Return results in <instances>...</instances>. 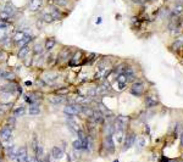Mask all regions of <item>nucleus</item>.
I'll list each match as a JSON object with an SVG mask.
<instances>
[{
  "instance_id": "13",
  "label": "nucleus",
  "mask_w": 183,
  "mask_h": 162,
  "mask_svg": "<svg viewBox=\"0 0 183 162\" xmlns=\"http://www.w3.org/2000/svg\"><path fill=\"white\" fill-rule=\"evenodd\" d=\"M17 150L18 148H16L14 144H10L6 146V156L7 159H10L11 161H16V157H17Z\"/></svg>"
},
{
  "instance_id": "39",
  "label": "nucleus",
  "mask_w": 183,
  "mask_h": 162,
  "mask_svg": "<svg viewBox=\"0 0 183 162\" xmlns=\"http://www.w3.org/2000/svg\"><path fill=\"white\" fill-rule=\"evenodd\" d=\"M182 46H183V43L181 42V40H176V42L172 44V49L173 50H180V49H182Z\"/></svg>"
},
{
  "instance_id": "6",
  "label": "nucleus",
  "mask_w": 183,
  "mask_h": 162,
  "mask_svg": "<svg viewBox=\"0 0 183 162\" xmlns=\"http://www.w3.org/2000/svg\"><path fill=\"white\" fill-rule=\"evenodd\" d=\"M3 11H5V12H6V14L9 15L11 18H12V21H14L15 18H16V16H17V14H18V10L16 9V6L14 5V3H12V1H10V0L4 4Z\"/></svg>"
},
{
  "instance_id": "56",
  "label": "nucleus",
  "mask_w": 183,
  "mask_h": 162,
  "mask_svg": "<svg viewBox=\"0 0 183 162\" xmlns=\"http://www.w3.org/2000/svg\"><path fill=\"white\" fill-rule=\"evenodd\" d=\"M0 149H1V143H0Z\"/></svg>"
},
{
  "instance_id": "24",
  "label": "nucleus",
  "mask_w": 183,
  "mask_h": 162,
  "mask_svg": "<svg viewBox=\"0 0 183 162\" xmlns=\"http://www.w3.org/2000/svg\"><path fill=\"white\" fill-rule=\"evenodd\" d=\"M42 113V109L39 105H29L28 107V115L31 116H39Z\"/></svg>"
},
{
  "instance_id": "8",
  "label": "nucleus",
  "mask_w": 183,
  "mask_h": 162,
  "mask_svg": "<svg viewBox=\"0 0 183 162\" xmlns=\"http://www.w3.org/2000/svg\"><path fill=\"white\" fill-rule=\"evenodd\" d=\"M44 6V0H29L28 5H27V9L29 10V12H39V11L43 9Z\"/></svg>"
},
{
  "instance_id": "20",
  "label": "nucleus",
  "mask_w": 183,
  "mask_h": 162,
  "mask_svg": "<svg viewBox=\"0 0 183 162\" xmlns=\"http://www.w3.org/2000/svg\"><path fill=\"white\" fill-rule=\"evenodd\" d=\"M45 53V49H44V43H34V45L32 46V54L33 55H42V54Z\"/></svg>"
},
{
  "instance_id": "41",
  "label": "nucleus",
  "mask_w": 183,
  "mask_h": 162,
  "mask_svg": "<svg viewBox=\"0 0 183 162\" xmlns=\"http://www.w3.org/2000/svg\"><path fill=\"white\" fill-rule=\"evenodd\" d=\"M39 143H38V138H37V135H33V138H32V143H31V145H32V149L34 150L35 148H37V145H38Z\"/></svg>"
},
{
  "instance_id": "54",
  "label": "nucleus",
  "mask_w": 183,
  "mask_h": 162,
  "mask_svg": "<svg viewBox=\"0 0 183 162\" xmlns=\"http://www.w3.org/2000/svg\"><path fill=\"white\" fill-rule=\"evenodd\" d=\"M114 162H119V160H115V161H114Z\"/></svg>"
},
{
  "instance_id": "50",
  "label": "nucleus",
  "mask_w": 183,
  "mask_h": 162,
  "mask_svg": "<svg viewBox=\"0 0 183 162\" xmlns=\"http://www.w3.org/2000/svg\"><path fill=\"white\" fill-rule=\"evenodd\" d=\"M99 23H101V17H99L98 20H96V25H99Z\"/></svg>"
},
{
  "instance_id": "37",
  "label": "nucleus",
  "mask_w": 183,
  "mask_h": 162,
  "mask_svg": "<svg viewBox=\"0 0 183 162\" xmlns=\"http://www.w3.org/2000/svg\"><path fill=\"white\" fill-rule=\"evenodd\" d=\"M16 120H17V117H15L14 115H12V116H9L6 118V123L11 124V126H16Z\"/></svg>"
},
{
  "instance_id": "38",
  "label": "nucleus",
  "mask_w": 183,
  "mask_h": 162,
  "mask_svg": "<svg viewBox=\"0 0 183 162\" xmlns=\"http://www.w3.org/2000/svg\"><path fill=\"white\" fill-rule=\"evenodd\" d=\"M137 146H138V151H141L142 149L145 146V140H144V138L143 137H141L139 139H138V145Z\"/></svg>"
},
{
  "instance_id": "43",
  "label": "nucleus",
  "mask_w": 183,
  "mask_h": 162,
  "mask_svg": "<svg viewBox=\"0 0 183 162\" xmlns=\"http://www.w3.org/2000/svg\"><path fill=\"white\" fill-rule=\"evenodd\" d=\"M132 3L136 5H144L147 3V0H132Z\"/></svg>"
},
{
  "instance_id": "44",
  "label": "nucleus",
  "mask_w": 183,
  "mask_h": 162,
  "mask_svg": "<svg viewBox=\"0 0 183 162\" xmlns=\"http://www.w3.org/2000/svg\"><path fill=\"white\" fill-rule=\"evenodd\" d=\"M181 12H182V7L178 6V7H176V9H175V11H173V15H180Z\"/></svg>"
},
{
  "instance_id": "29",
  "label": "nucleus",
  "mask_w": 183,
  "mask_h": 162,
  "mask_svg": "<svg viewBox=\"0 0 183 162\" xmlns=\"http://www.w3.org/2000/svg\"><path fill=\"white\" fill-rule=\"evenodd\" d=\"M145 105L148 109H152L158 105V99H155L154 96H147L145 98Z\"/></svg>"
},
{
  "instance_id": "16",
  "label": "nucleus",
  "mask_w": 183,
  "mask_h": 162,
  "mask_svg": "<svg viewBox=\"0 0 183 162\" xmlns=\"http://www.w3.org/2000/svg\"><path fill=\"white\" fill-rule=\"evenodd\" d=\"M28 155V150H27V146L23 145V146H20L17 150V157H16V162H25L26 157Z\"/></svg>"
},
{
  "instance_id": "19",
  "label": "nucleus",
  "mask_w": 183,
  "mask_h": 162,
  "mask_svg": "<svg viewBox=\"0 0 183 162\" xmlns=\"http://www.w3.org/2000/svg\"><path fill=\"white\" fill-rule=\"evenodd\" d=\"M16 78H17V76H16V73H15L12 70H5L4 76H3V79H1V81L14 82V81H16Z\"/></svg>"
},
{
  "instance_id": "34",
  "label": "nucleus",
  "mask_w": 183,
  "mask_h": 162,
  "mask_svg": "<svg viewBox=\"0 0 183 162\" xmlns=\"http://www.w3.org/2000/svg\"><path fill=\"white\" fill-rule=\"evenodd\" d=\"M116 82L117 84H127V77L125 73H120L116 76Z\"/></svg>"
},
{
  "instance_id": "33",
  "label": "nucleus",
  "mask_w": 183,
  "mask_h": 162,
  "mask_svg": "<svg viewBox=\"0 0 183 162\" xmlns=\"http://www.w3.org/2000/svg\"><path fill=\"white\" fill-rule=\"evenodd\" d=\"M127 65H125V64H121V65H119L117 67H115V68H112V71H115V73H116V76L117 74H120V73H125V71L127 70Z\"/></svg>"
},
{
  "instance_id": "21",
  "label": "nucleus",
  "mask_w": 183,
  "mask_h": 162,
  "mask_svg": "<svg viewBox=\"0 0 183 162\" xmlns=\"http://www.w3.org/2000/svg\"><path fill=\"white\" fill-rule=\"evenodd\" d=\"M48 3H49L50 5L60 7V9H67L70 1H68V0H48Z\"/></svg>"
},
{
  "instance_id": "7",
  "label": "nucleus",
  "mask_w": 183,
  "mask_h": 162,
  "mask_svg": "<svg viewBox=\"0 0 183 162\" xmlns=\"http://www.w3.org/2000/svg\"><path fill=\"white\" fill-rule=\"evenodd\" d=\"M42 78L48 85H53L59 78V73L55 72V71H45L44 74L42 76Z\"/></svg>"
},
{
  "instance_id": "11",
  "label": "nucleus",
  "mask_w": 183,
  "mask_h": 162,
  "mask_svg": "<svg viewBox=\"0 0 183 162\" xmlns=\"http://www.w3.org/2000/svg\"><path fill=\"white\" fill-rule=\"evenodd\" d=\"M38 18H40L45 25H50V23L55 22L54 21V18H53V16H51V14H50V11L49 10L45 11L44 9H42V10L39 11V17Z\"/></svg>"
},
{
  "instance_id": "15",
  "label": "nucleus",
  "mask_w": 183,
  "mask_h": 162,
  "mask_svg": "<svg viewBox=\"0 0 183 162\" xmlns=\"http://www.w3.org/2000/svg\"><path fill=\"white\" fill-rule=\"evenodd\" d=\"M66 95H59V94H54V95L49 96V101L54 105H62L66 104Z\"/></svg>"
},
{
  "instance_id": "10",
  "label": "nucleus",
  "mask_w": 183,
  "mask_h": 162,
  "mask_svg": "<svg viewBox=\"0 0 183 162\" xmlns=\"http://www.w3.org/2000/svg\"><path fill=\"white\" fill-rule=\"evenodd\" d=\"M136 140H137V135L134 133L127 134L126 138H125V143H123V148H122L123 151H126V150L132 148L134 145V143H136Z\"/></svg>"
},
{
  "instance_id": "40",
  "label": "nucleus",
  "mask_w": 183,
  "mask_h": 162,
  "mask_svg": "<svg viewBox=\"0 0 183 162\" xmlns=\"http://www.w3.org/2000/svg\"><path fill=\"white\" fill-rule=\"evenodd\" d=\"M44 26H45V23H44V22H43L40 18H38V20H37V22H35V27H37V29H38V31H40V29H43V27H44Z\"/></svg>"
},
{
  "instance_id": "55",
  "label": "nucleus",
  "mask_w": 183,
  "mask_h": 162,
  "mask_svg": "<svg viewBox=\"0 0 183 162\" xmlns=\"http://www.w3.org/2000/svg\"><path fill=\"white\" fill-rule=\"evenodd\" d=\"M180 1H181V3H182V4H183V0H180Z\"/></svg>"
},
{
  "instance_id": "32",
  "label": "nucleus",
  "mask_w": 183,
  "mask_h": 162,
  "mask_svg": "<svg viewBox=\"0 0 183 162\" xmlns=\"http://www.w3.org/2000/svg\"><path fill=\"white\" fill-rule=\"evenodd\" d=\"M72 149L74 150H78V151H83V144L79 139H76V140L72 141Z\"/></svg>"
},
{
  "instance_id": "14",
  "label": "nucleus",
  "mask_w": 183,
  "mask_h": 162,
  "mask_svg": "<svg viewBox=\"0 0 183 162\" xmlns=\"http://www.w3.org/2000/svg\"><path fill=\"white\" fill-rule=\"evenodd\" d=\"M56 44L57 42L55 37H48L44 40V49H45V51H53L54 48L56 46Z\"/></svg>"
},
{
  "instance_id": "23",
  "label": "nucleus",
  "mask_w": 183,
  "mask_h": 162,
  "mask_svg": "<svg viewBox=\"0 0 183 162\" xmlns=\"http://www.w3.org/2000/svg\"><path fill=\"white\" fill-rule=\"evenodd\" d=\"M27 94L31 95L38 104H39V101H42L43 99H44V94H43L42 92H39V90H31V92H28Z\"/></svg>"
},
{
  "instance_id": "9",
  "label": "nucleus",
  "mask_w": 183,
  "mask_h": 162,
  "mask_svg": "<svg viewBox=\"0 0 183 162\" xmlns=\"http://www.w3.org/2000/svg\"><path fill=\"white\" fill-rule=\"evenodd\" d=\"M130 93L134 96H142L144 94V84L142 82H133L132 87L130 88Z\"/></svg>"
},
{
  "instance_id": "51",
  "label": "nucleus",
  "mask_w": 183,
  "mask_h": 162,
  "mask_svg": "<svg viewBox=\"0 0 183 162\" xmlns=\"http://www.w3.org/2000/svg\"><path fill=\"white\" fill-rule=\"evenodd\" d=\"M39 162H48V161H46V160L43 157V159H39Z\"/></svg>"
},
{
  "instance_id": "48",
  "label": "nucleus",
  "mask_w": 183,
  "mask_h": 162,
  "mask_svg": "<svg viewBox=\"0 0 183 162\" xmlns=\"http://www.w3.org/2000/svg\"><path fill=\"white\" fill-rule=\"evenodd\" d=\"M31 85H32V82H31V81H27V82H26V87H31Z\"/></svg>"
},
{
  "instance_id": "22",
  "label": "nucleus",
  "mask_w": 183,
  "mask_h": 162,
  "mask_svg": "<svg viewBox=\"0 0 183 162\" xmlns=\"http://www.w3.org/2000/svg\"><path fill=\"white\" fill-rule=\"evenodd\" d=\"M125 74H126V77H127V83L134 82L136 81V78H137L136 72H134V70L132 68V67H127V70L125 71Z\"/></svg>"
},
{
  "instance_id": "49",
  "label": "nucleus",
  "mask_w": 183,
  "mask_h": 162,
  "mask_svg": "<svg viewBox=\"0 0 183 162\" xmlns=\"http://www.w3.org/2000/svg\"><path fill=\"white\" fill-rule=\"evenodd\" d=\"M160 162H170V161H169V159H166V157H162Z\"/></svg>"
},
{
  "instance_id": "36",
  "label": "nucleus",
  "mask_w": 183,
  "mask_h": 162,
  "mask_svg": "<svg viewBox=\"0 0 183 162\" xmlns=\"http://www.w3.org/2000/svg\"><path fill=\"white\" fill-rule=\"evenodd\" d=\"M11 25H12V23H9V22H6V21L0 20V31H1V29H9Z\"/></svg>"
},
{
  "instance_id": "46",
  "label": "nucleus",
  "mask_w": 183,
  "mask_h": 162,
  "mask_svg": "<svg viewBox=\"0 0 183 162\" xmlns=\"http://www.w3.org/2000/svg\"><path fill=\"white\" fill-rule=\"evenodd\" d=\"M4 72H5V68H3V67H0V81H1V79H3Z\"/></svg>"
},
{
  "instance_id": "18",
  "label": "nucleus",
  "mask_w": 183,
  "mask_h": 162,
  "mask_svg": "<svg viewBox=\"0 0 183 162\" xmlns=\"http://www.w3.org/2000/svg\"><path fill=\"white\" fill-rule=\"evenodd\" d=\"M31 51H32V48L29 45L22 46V48H20V49L17 50V59L20 61H22L26 56H27V55H28L29 53H31Z\"/></svg>"
},
{
  "instance_id": "30",
  "label": "nucleus",
  "mask_w": 183,
  "mask_h": 162,
  "mask_svg": "<svg viewBox=\"0 0 183 162\" xmlns=\"http://www.w3.org/2000/svg\"><path fill=\"white\" fill-rule=\"evenodd\" d=\"M34 156L37 159H43L44 157V148L42 144H38L37 148L34 149Z\"/></svg>"
},
{
  "instance_id": "52",
  "label": "nucleus",
  "mask_w": 183,
  "mask_h": 162,
  "mask_svg": "<svg viewBox=\"0 0 183 162\" xmlns=\"http://www.w3.org/2000/svg\"><path fill=\"white\" fill-rule=\"evenodd\" d=\"M181 145H183V134H182V137H181Z\"/></svg>"
},
{
  "instance_id": "1",
  "label": "nucleus",
  "mask_w": 183,
  "mask_h": 162,
  "mask_svg": "<svg viewBox=\"0 0 183 162\" xmlns=\"http://www.w3.org/2000/svg\"><path fill=\"white\" fill-rule=\"evenodd\" d=\"M72 54L73 53H72L71 48L63 46L62 49L57 53L56 56H55V64H54V66H59V65H61V64L67 65L68 61L71 60V57H72Z\"/></svg>"
},
{
  "instance_id": "4",
  "label": "nucleus",
  "mask_w": 183,
  "mask_h": 162,
  "mask_svg": "<svg viewBox=\"0 0 183 162\" xmlns=\"http://www.w3.org/2000/svg\"><path fill=\"white\" fill-rule=\"evenodd\" d=\"M82 61H83V51H82V50H76V51H73V54H72V57H71V60L68 61L67 66H70V67L79 66V65H82Z\"/></svg>"
},
{
  "instance_id": "17",
  "label": "nucleus",
  "mask_w": 183,
  "mask_h": 162,
  "mask_svg": "<svg viewBox=\"0 0 183 162\" xmlns=\"http://www.w3.org/2000/svg\"><path fill=\"white\" fill-rule=\"evenodd\" d=\"M93 121H94L95 123L98 124H104V122H105V115L100 111V110H94V113H93Z\"/></svg>"
},
{
  "instance_id": "47",
  "label": "nucleus",
  "mask_w": 183,
  "mask_h": 162,
  "mask_svg": "<svg viewBox=\"0 0 183 162\" xmlns=\"http://www.w3.org/2000/svg\"><path fill=\"white\" fill-rule=\"evenodd\" d=\"M5 113H6V111L4 110V107H3V106L0 105V116H4Z\"/></svg>"
},
{
  "instance_id": "25",
  "label": "nucleus",
  "mask_w": 183,
  "mask_h": 162,
  "mask_svg": "<svg viewBox=\"0 0 183 162\" xmlns=\"http://www.w3.org/2000/svg\"><path fill=\"white\" fill-rule=\"evenodd\" d=\"M25 113H26V106L25 105H20L12 110V115H14L15 117H22Z\"/></svg>"
},
{
  "instance_id": "3",
  "label": "nucleus",
  "mask_w": 183,
  "mask_h": 162,
  "mask_svg": "<svg viewBox=\"0 0 183 162\" xmlns=\"http://www.w3.org/2000/svg\"><path fill=\"white\" fill-rule=\"evenodd\" d=\"M103 148L106 150L107 154H114L115 152V143L111 134H105L104 141H103Z\"/></svg>"
},
{
  "instance_id": "28",
  "label": "nucleus",
  "mask_w": 183,
  "mask_h": 162,
  "mask_svg": "<svg viewBox=\"0 0 183 162\" xmlns=\"http://www.w3.org/2000/svg\"><path fill=\"white\" fill-rule=\"evenodd\" d=\"M44 64L46 66H54L55 64V55H54L51 51H48V55H45V61H44Z\"/></svg>"
},
{
  "instance_id": "42",
  "label": "nucleus",
  "mask_w": 183,
  "mask_h": 162,
  "mask_svg": "<svg viewBox=\"0 0 183 162\" xmlns=\"http://www.w3.org/2000/svg\"><path fill=\"white\" fill-rule=\"evenodd\" d=\"M72 156H73V160L79 159V151H78V150H74V149H72Z\"/></svg>"
},
{
  "instance_id": "26",
  "label": "nucleus",
  "mask_w": 183,
  "mask_h": 162,
  "mask_svg": "<svg viewBox=\"0 0 183 162\" xmlns=\"http://www.w3.org/2000/svg\"><path fill=\"white\" fill-rule=\"evenodd\" d=\"M93 113H94V110L91 109L90 106L82 105V112H81V115H84L87 118H91V117H93Z\"/></svg>"
},
{
  "instance_id": "45",
  "label": "nucleus",
  "mask_w": 183,
  "mask_h": 162,
  "mask_svg": "<svg viewBox=\"0 0 183 162\" xmlns=\"http://www.w3.org/2000/svg\"><path fill=\"white\" fill-rule=\"evenodd\" d=\"M4 57H5V51H4V49L1 48V46H0V60H1V59H4Z\"/></svg>"
},
{
  "instance_id": "2",
  "label": "nucleus",
  "mask_w": 183,
  "mask_h": 162,
  "mask_svg": "<svg viewBox=\"0 0 183 162\" xmlns=\"http://www.w3.org/2000/svg\"><path fill=\"white\" fill-rule=\"evenodd\" d=\"M14 129H15V126H11L9 123L4 124L3 127H1V129H0V139L4 143H10V140L12 139Z\"/></svg>"
},
{
  "instance_id": "27",
  "label": "nucleus",
  "mask_w": 183,
  "mask_h": 162,
  "mask_svg": "<svg viewBox=\"0 0 183 162\" xmlns=\"http://www.w3.org/2000/svg\"><path fill=\"white\" fill-rule=\"evenodd\" d=\"M67 128H68L72 133L76 134V132L79 129V124H78L74 120H67Z\"/></svg>"
},
{
  "instance_id": "31",
  "label": "nucleus",
  "mask_w": 183,
  "mask_h": 162,
  "mask_svg": "<svg viewBox=\"0 0 183 162\" xmlns=\"http://www.w3.org/2000/svg\"><path fill=\"white\" fill-rule=\"evenodd\" d=\"M70 93V88L68 87H63V88H57L54 90V94H59V95H68Z\"/></svg>"
},
{
  "instance_id": "5",
  "label": "nucleus",
  "mask_w": 183,
  "mask_h": 162,
  "mask_svg": "<svg viewBox=\"0 0 183 162\" xmlns=\"http://www.w3.org/2000/svg\"><path fill=\"white\" fill-rule=\"evenodd\" d=\"M50 6H51V9H50V14H51V16H53L54 21H61V20H63V18L68 15V12H65L62 9H60V7L54 6V5H50Z\"/></svg>"
},
{
  "instance_id": "12",
  "label": "nucleus",
  "mask_w": 183,
  "mask_h": 162,
  "mask_svg": "<svg viewBox=\"0 0 183 162\" xmlns=\"http://www.w3.org/2000/svg\"><path fill=\"white\" fill-rule=\"evenodd\" d=\"M50 154H51V157H53L54 160H61L63 156H65L63 148L59 146V145H55V146H53V148H51V151H50Z\"/></svg>"
},
{
  "instance_id": "53",
  "label": "nucleus",
  "mask_w": 183,
  "mask_h": 162,
  "mask_svg": "<svg viewBox=\"0 0 183 162\" xmlns=\"http://www.w3.org/2000/svg\"><path fill=\"white\" fill-rule=\"evenodd\" d=\"M0 162H4V160H3V156H0Z\"/></svg>"
},
{
  "instance_id": "35",
  "label": "nucleus",
  "mask_w": 183,
  "mask_h": 162,
  "mask_svg": "<svg viewBox=\"0 0 183 162\" xmlns=\"http://www.w3.org/2000/svg\"><path fill=\"white\" fill-rule=\"evenodd\" d=\"M34 83H35V85H37L38 88H40V89H42V88H46V87H48V84L43 81V78H37Z\"/></svg>"
}]
</instances>
